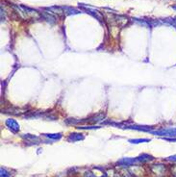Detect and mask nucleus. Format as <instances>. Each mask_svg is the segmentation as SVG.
Returning <instances> with one entry per match:
<instances>
[{
    "label": "nucleus",
    "instance_id": "10",
    "mask_svg": "<svg viewBox=\"0 0 176 177\" xmlns=\"http://www.w3.org/2000/svg\"><path fill=\"white\" fill-rule=\"evenodd\" d=\"M175 20H176V19H175Z\"/></svg>",
    "mask_w": 176,
    "mask_h": 177
},
{
    "label": "nucleus",
    "instance_id": "2",
    "mask_svg": "<svg viewBox=\"0 0 176 177\" xmlns=\"http://www.w3.org/2000/svg\"><path fill=\"white\" fill-rule=\"evenodd\" d=\"M104 117H105V114L101 113V114H97V115H94L90 119H88V121H90L91 123H95V122H98V121L102 120Z\"/></svg>",
    "mask_w": 176,
    "mask_h": 177
},
{
    "label": "nucleus",
    "instance_id": "1",
    "mask_svg": "<svg viewBox=\"0 0 176 177\" xmlns=\"http://www.w3.org/2000/svg\"><path fill=\"white\" fill-rule=\"evenodd\" d=\"M6 125H7V127H9L12 131H14V132H18L19 131V124L15 121V119H7L6 120Z\"/></svg>",
    "mask_w": 176,
    "mask_h": 177
},
{
    "label": "nucleus",
    "instance_id": "3",
    "mask_svg": "<svg viewBox=\"0 0 176 177\" xmlns=\"http://www.w3.org/2000/svg\"><path fill=\"white\" fill-rule=\"evenodd\" d=\"M42 17L45 18L46 21H48L49 23H55L56 22V17L53 15L49 14V12H47V13L43 12V13H42Z\"/></svg>",
    "mask_w": 176,
    "mask_h": 177
},
{
    "label": "nucleus",
    "instance_id": "9",
    "mask_svg": "<svg viewBox=\"0 0 176 177\" xmlns=\"http://www.w3.org/2000/svg\"><path fill=\"white\" fill-rule=\"evenodd\" d=\"M172 9H173V10H175V11H176V5H174V6H172Z\"/></svg>",
    "mask_w": 176,
    "mask_h": 177
},
{
    "label": "nucleus",
    "instance_id": "4",
    "mask_svg": "<svg viewBox=\"0 0 176 177\" xmlns=\"http://www.w3.org/2000/svg\"><path fill=\"white\" fill-rule=\"evenodd\" d=\"M64 10H65V15H76L80 13V11H78L77 9H75V8H72V7H69V6L64 7Z\"/></svg>",
    "mask_w": 176,
    "mask_h": 177
},
{
    "label": "nucleus",
    "instance_id": "5",
    "mask_svg": "<svg viewBox=\"0 0 176 177\" xmlns=\"http://www.w3.org/2000/svg\"><path fill=\"white\" fill-rule=\"evenodd\" d=\"M82 139H83L82 134H71L69 138V141H78V140H82Z\"/></svg>",
    "mask_w": 176,
    "mask_h": 177
},
{
    "label": "nucleus",
    "instance_id": "6",
    "mask_svg": "<svg viewBox=\"0 0 176 177\" xmlns=\"http://www.w3.org/2000/svg\"><path fill=\"white\" fill-rule=\"evenodd\" d=\"M46 136L51 139H60L62 137L61 134H46Z\"/></svg>",
    "mask_w": 176,
    "mask_h": 177
},
{
    "label": "nucleus",
    "instance_id": "7",
    "mask_svg": "<svg viewBox=\"0 0 176 177\" xmlns=\"http://www.w3.org/2000/svg\"><path fill=\"white\" fill-rule=\"evenodd\" d=\"M148 140H131L130 141L131 143H142V141H147Z\"/></svg>",
    "mask_w": 176,
    "mask_h": 177
},
{
    "label": "nucleus",
    "instance_id": "8",
    "mask_svg": "<svg viewBox=\"0 0 176 177\" xmlns=\"http://www.w3.org/2000/svg\"><path fill=\"white\" fill-rule=\"evenodd\" d=\"M171 171H172L173 176L176 177V165H174L173 167H171Z\"/></svg>",
    "mask_w": 176,
    "mask_h": 177
}]
</instances>
